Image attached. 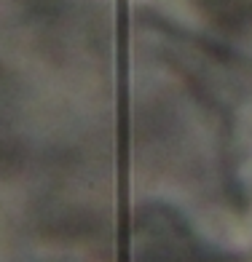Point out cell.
I'll return each mask as SVG.
<instances>
[{"label": "cell", "mask_w": 252, "mask_h": 262, "mask_svg": "<svg viewBox=\"0 0 252 262\" xmlns=\"http://www.w3.org/2000/svg\"><path fill=\"white\" fill-rule=\"evenodd\" d=\"M118 32H121V73L126 67V0H118Z\"/></svg>", "instance_id": "1"}]
</instances>
